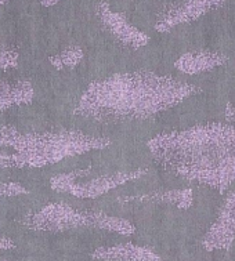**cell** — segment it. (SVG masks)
I'll return each mask as SVG.
<instances>
[{"label": "cell", "mask_w": 235, "mask_h": 261, "mask_svg": "<svg viewBox=\"0 0 235 261\" xmlns=\"http://www.w3.org/2000/svg\"><path fill=\"white\" fill-rule=\"evenodd\" d=\"M190 93L191 87L166 77L125 75L89 86L77 112L100 119L148 116Z\"/></svg>", "instance_id": "1"}, {"label": "cell", "mask_w": 235, "mask_h": 261, "mask_svg": "<svg viewBox=\"0 0 235 261\" xmlns=\"http://www.w3.org/2000/svg\"><path fill=\"white\" fill-rule=\"evenodd\" d=\"M152 149L184 176L226 186L235 180V128L201 127L158 138Z\"/></svg>", "instance_id": "2"}, {"label": "cell", "mask_w": 235, "mask_h": 261, "mask_svg": "<svg viewBox=\"0 0 235 261\" xmlns=\"http://www.w3.org/2000/svg\"><path fill=\"white\" fill-rule=\"evenodd\" d=\"M102 140L75 132L19 133L14 127H0V145L14 149L25 166L43 167L64 158L104 147Z\"/></svg>", "instance_id": "3"}, {"label": "cell", "mask_w": 235, "mask_h": 261, "mask_svg": "<svg viewBox=\"0 0 235 261\" xmlns=\"http://www.w3.org/2000/svg\"><path fill=\"white\" fill-rule=\"evenodd\" d=\"M22 224L38 231H64L69 228L93 225V214L79 213L68 204L51 203L38 212L28 214Z\"/></svg>", "instance_id": "4"}, {"label": "cell", "mask_w": 235, "mask_h": 261, "mask_svg": "<svg viewBox=\"0 0 235 261\" xmlns=\"http://www.w3.org/2000/svg\"><path fill=\"white\" fill-rule=\"evenodd\" d=\"M156 28L159 31H168L178 24L201 17L211 9H215L223 0H162Z\"/></svg>", "instance_id": "5"}, {"label": "cell", "mask_w": 235, "mask_h": 261, "mask_svg": "<svg viewBox=\"0 0 235 261\" xmlns=\"http://www.w3.org/2000/svg\"><path fill=\"white\" fill-rule=\"evenodd\" d=\"M93 256L106 261H165L145 247L135 245H120L97 249Z\"/></svg>", "instance_id": "6"}, {"label": "cell", "mask_w": 235, "mask_h": 261, "mask_svg": "<svg viewBox=\"0 0 235 261\" xmlns=\"http://www.w3.org/2000/svg\"><path fill=\"white\" fill-rule=\"evenodd\" d=\"M34 100V87L29 82H7L0 79V111L15 105L29 104Z\"/></svg>", "instance_id": "7"}, {"label": "cell", "mask_w": 235, "mask_h": 261, "mask_svg": "<svg viewBox=\"0 0 235 261\" xmlns=\"http://www.w3.org/2000/svg\"><path fill=\"white\" fill-rule=\"evenodd\" d=\"M100 17L104 21V24L108 25L111 31L116 36L123 39L125 42H132L135 43V44H139V43H143L147 40V38H144L141 32H139L133 27H130L119 14L112 13L107 5L100 6Z\"/></svg>", "instance_id": "8"}, {"label": "cell", "mask_w": 235, "mask_h": 261, "mask_svg": "<svg viewBox=\"0 0 235 261\" xmlns=\"http://www.w3.org/2000/svg\"><path fill=\"white\" fill-rule=\"evenodd\" d=\"M19 54L15 48L0 44V69H10L18 67Z\"/></svg>", "instance_id": "9"}, {"label": "cell", "mask_w": 235, "mask_h": 261, "mask_svg": "<svg viewBox=\"0 0 235 261\" xmlns=\"http://www.w3.org/2000/svg\"><path fill=\"white\" fill-rule=\"evenodd\" d=\"M81 56H82V53L79 48L71 47V48H67L65 51H63L61 56L50 58V61H51V64L56 65L57 68H61L63 65L72 67V65H75V64L81 60Z\"/></svg>", "instance_id": "10"}, {"label": "cell", "mask_w": 235, "mask_h": 261, "mask_svg": "<svg viewBox=\"0 0 235 261\" xmlns=\"http://www.w3.org/2000/svg\"><path fill=\"white\" fill-rule=\"evenodd\" d=\"M28 194V190L19 186L17 182H7V184H0V196H15V195Z\"/></svg>", "instance_id": "11"}, {"label": "cell", "mask_w": 235, "mask_h": 261, "mask_svg": "<svg viewBox=\"0 0 235 261\" xmlns=\"http://www.w3.org/2000/svg\"><path fill=\"white\" fill-rule=\"evenodd\" d=\"M0 167H25V165L17 153L7 155L5 152H0Z\"/></svg>", "instance_id": "12"}, {"label": "cell", "mask_w": 235, "mask_h": 261, "mask_svg": "<svg viewBox=\"0 0 235 261\" xmlns=\"http://www.w3.org/2000/svg\"><path fill=\"white\" fill-rule=\"evenodd\" d=\"M14 247V242L10 238L5 237V235H0V250H11Z\"/></svg>", "instance_id": "13"}, {"label": "cell", "mask_w": 235, "mask_h": 261, "mask_svg": "<svg viewBox=\"0 0 235 261\" xmlns=\"http://www.w3.org/2000/svg\"><path fill=\"white\" fill-rule=\"evenodd\" d=\"M7 2H10V0H0V6L6 5V3H7Z\"/></svg>", "instance_id": "14"}]
</instances>
